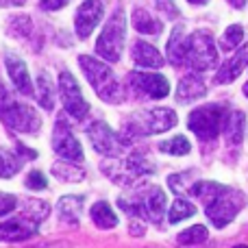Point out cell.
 <instances>
[{"mask_svg":"<svg viewBox=\"0 0 248 248\" xmlns=\"http://www.w3.org/2000/svg\"><path fill=\"white\" fill-rule=\"evenodd\" d=\"M31 31H33V22L26 16H17L11 20V33L17 35V37H29Z\"/></svg>","mask_w":248,"mask_h":248,"instance_id":"obj_32","label":"cell"},{"mask_svg":"<svg viewBox=\"0 0 248 248\" xmlns=\"http://www.w3.org/2000/svg\"><path fill=\"white\" fill-rule=\"evenodd\" d=\"M90 216H92V222H94L98 229H113V227H118V216L113 214V209L109 207V202H105V201L96 202V205L92 207Z\"/></svg>","mask_w":248,"mask_h":248,"instance_id":"obj_25","label":"cell"},{"mask_svg":"<svg viewBox=\"0 0 248 248\" xmlns=\"http://www.w3.org/2000/svg\"><path fill=\"white\" fill-rule=\"evenodd\" d=\"M235 248H248V246H235Z\"/></svg>","mask_w":248,"mask_h":248,"instance_id":"obj_41","label":"cell"},{"mask_svg":"<svg viewBox=\"0 0 248 248\" xmlns=\"http://www.w3.org/2000/svg\"><path fill=\"white\" fill-rule=\"evenodd\" d=\"M52 148H55V153L59 155L61 159L78 161V163L83 161V148L63 118H59L55 124V131H52Z\"/></svg>","mask_w":248,"mask_h":248,"instance_id":"obj_13","label":"cell"},{"mask_svg":"<svg viewBox=\"0 0 248 248\" xmlns=\"http://www.w3.org/2000/svg\"><path fill=\"white\" fill-rule=\"evenodd\" d=\"M157 9H161L168 17H179V9H176L174 0H157Z\"/></svg>","mask_w":248,"mask_h":248,"instance_id":"obj_35","label":"cell"},{"mask_svg":"<svg viewBox=\"0 0 248 248\" xmlns=\"http://www.w3.org/2000/svg\"><path fill=\"white\" fill-rule=\"evenodd\" d=\"M48 211H39V214H33V211H24L17 218H11L7 222H0V240L2 242H22L29 240L37 233L39 222L46 216Z\"/></svg>","mask_w":248,"mask_h":248,"instance_id":"obj_9","label":"cell"},{"mask_svg":"<svg viewBox=\"0 0 248 248\" xmlns=\"http://www.w3.org/2000/svg\"><path fill=\"white\" fill-rule=\"evenodd\" d=\"M133 26H135V31H140L144 35H159L163 29L161 22L155 20L146 9H135L133 11Z\"/></svg>","mask_w":248,"mask_h":248,"instance_id":"obj_26","label":"cell"},{"mask_svg":"<svg viewBox=\"0 0 248 248\" xmlns=\"http://www.w3.org/2000/svg\"><path fill=\"white\" fill-rule=\"evenodd\" d=\"M4 65H7V72L11 77V83L22 96H31L33 94V83H31V77H29V70H26L24 61L20 57L11 55L7 52L4 55Z\"/></svg>","mask_w":248,"mask_h":248,"instance_id":"obj_15","label":"cell"},{"mask_svg":"<svg viewBox=\"0 0 248 248\" xmlns=\"http://www.w3.org/2000/svg\"><path fill=\"white\" fill-rule=\"evenodd\" d=\"M57 211H59L61 220L70 224H77L83 211V196H63L57 202Z\"/></svg>","mask_w":248,"mask_h":248,"instance_id":"obj_23","label":"cell"},{"mask_svg":"<svg viewBox=\"0 0 248 248\" xmlns=\"http://www.w3.org/2000/svg\"><path fill=\"white\" fill-rule=\"evenodd\" d=\"M52 174L59 181H65V183H78V181L85 179V168L78 166V161L70 163L65 159V161H57L52 166Z\"/></svg>","mask_w":248,"mask_h":248,"instance_id":"obj_24","label":"cell"},{"mask_svg":"<svg viewBox=\"0 0 248 248\" xmlns=\"http://www.w3.org/2000/svg\"><path fill=\"white\" fill-rule=\"evenodd\" d=\"M224 120H227L224 105H205V107H198L189 113L187 126L198 140L211 141L224 128Z\"/></svg>","mask_w":248,"mask_h":248,"instance_id":"obj_3","label":"cell"},{"mask_svg":"<svg viewBox=\"0 0 248 248\" xmlns=\"http://www.w3.org/2000/svg\"><path fill=\"white\" fill-rule=\"evenodd\" d=\"M246 65H248V44L244 48H240L229 61H224L222 68H220L218 74H216V83H220V85H222V83H233L242 72H244Z\"/></svg>","mask_w":248,"mask_h":248,"instance_id":"obj_17","label":"cell"},{"mask_svg":"<svg viewBox=\"0 0 248 248\" xmlns=\"http://www.w3.org/2000/svg\"><path fill=\"white\" fill-rule=\"evenodd\" d=\"M179 118L172 109H153V111H141L133 113L126 122H124V131L131 135H150V133H166L176 126Z\"/></svg>","mask_w":248,"mask_h":248,"instance_id":"obj_4","label":"cell"},{"mask_svg":"<svg viewBox=\"0 0 248 248\" xmlns=\"http://www.w3.org/2000/svg\"><path fill=\"white\" fill-rule=\"evenodd\" d=\"M196 214V207L192 205V202L183 201V198H176L174 202H172L170 211H168V220H170V224H176L181 222V220L189 218V216Z\"/></svg>","mask_w":248,"mask_h":248,"instance_id":"obj_28","label":"cell"},{"mask_svg":"<svg viewBox=\"0 0 248 248\" xmlns=\"http://www.w3.org/2000/svg\"><path fill=\"white\" fill-rule=\"evenodd\" d=\"M37 100H39V105H42L46 111H50V109L55 107V94H52V85H50V81H48V77L44 72L37 77Z\"/></svg>","mask_w":248,"mask_h":248,"instance_id":"obj_27","label":"cell"},{"mask_svg":"<svg viewBox=\"0 0 248 248\" xmlns=\"http://www.w3.org/2000/svg\"><path fill=\"white\" fill-rule=\"evenodd\" d=\"M24 155L20 150H7L0 148V179H9V176L17 174L22 170V161H24Z\"/></svg>","mask_w":248,"mask_h":248,"instance_id":"obj_22","label":"cell"},{"mask_svg":"<svg viewBox=\"0 0 248 248\" xmlns=\"http://www.w3.org/2000/svg\"><path fill=\"white\" fill-rule=\"evenodd\" d=\"M133 61L141 68H150V70H159L166 61H163L161 52L148 42H135L133 44Z\"/></svg>","mask_w":248,"mask_h":248,"instance_id":"obj_19","label":"cell"},{"mask_svg":"<svg viewBox=\"0 0 248 248\" xmlns=\"http://www.w3.org/2000/svg\"><path fill=\"white\" fill-rule=\"evenodd\" d=\"M229 2L233 4L235 9H244V4H246V0H229Z\"/></svg>","mask_w":248,"mask_h":248,"instance_id":"obj_38","label":"cell"},{"mask_svg":"<svg viewBox=\"0 0 248 248\" xmlns=\"http://www.w3.org/2000/svg\"><path fill=\"white\" fill-rule=\"evenodd\" d=\"M105 170L113 181H120L122 185H131L141 176L155 172V166L153 161H148V157L144 153H133L120 163V168L116 166V170H111V168H105Z\"/></svg>","mask_w":248,"mask_h":248,"instance_id":"obj_11","label":"cell"},{"mask_svg":"<svg viewBox=\"0 0 248 248\" xmlns=\"http://www.w3.org/2000/svg\"><path fill=\"white\" fill-rule=\"evenodd\" d=\"M16 207H17V198L13 196V194L0 192V218H2V216H9Z\"/></svg>","mask_w":248,"mask_h":248,"instance_id":"obj_33","label":"cell"},{"mask_svg":"<svg viewBox=\"0 0 248 248\" xmlns=\"http://www.w3.org/2000/svg\"><path fill=\"white\" fill-rule=\"evenodd\" d=\"M187 63L196 72H205L211 70L218 63V50H216L214 37L207 31H196L189 35L187 44Z\"/></svg>","mask_w":248,"mask_h":248,"instance_id":"obj_7","label":"cell"},{"mask_svg":"<svg viewBox=\"0 0 248 248\" xmlns=\"http://www.w3.org/2000/svg\"><path fill=\"white\" fill-rule=\"evenodd\" d=\"M207 94V85L198 74H187L179 81V87H176V100L179 103H192V100H198Z\"/></svg>","mask_w":248,"mask_h":248,"instance_id":"obj_18","label":"cell"},{"mask_svg":"<svg viewBox=\"0 0 248 248\" xmlns=\"http://www.w3.org/2000/svg\"><path fill=\"white\" fill-rule=\"evenodd\" d=\"M0 4L2 7H7V4H24V0H0Z\"/></svg>","mask_w":248,"mask_h":248,"instance_id":"obj_37","label":"cell"},{"mask_svg":"<svg viewBox=\"0 0 248 248\" xmlns=\"http://www.w3.org/2000/svg\"><path fill=\"white\" fill-rule=\"evenodd\" d=\"M187 44L189 37H185L183 26H174L170 39H168V59L172 65H181L183 61H187Z\"/></svg>","mask_w":248,"mask_h":248,"instance_id":"obj_20","label":"cell"},{"mask_svg":"<svg viewBox=\"0 0 248 248\" xmlns=\"http://www.w3.org/2000/svg\"><path fill=\"white\" fill-rule=\"evenodd\" d=\"M244 126H246V116L242 111H229L227 120H224V135L231 146H240L244 140Z\"/></svg>","mask_w":248,"mask_h":248,"instance_id":"obj_21","label":"cell"},{"mask_svg":"<svg viewBox=\"0 0 248 248\" xmlns=\"http://www.w3.org/2000/svg\"><path fill=\"white\" fill-rule=\"evenodd\" d=\"M140 201H141V209H144V218L155 224L161 222L163 214H166V194H163V189L153 185Z\"/></svg>","mask_w":248,"mask_h":248,"instance_id":"obj_16","label":"cell"},{"mask_svg":"<svg viewBox=\"0 0 248 248\" xmlns=\"http://www.w3.org/2000/svg\"><path fill=\"white\" fill-rule=\"evenodd\" d=\"M159 150H163V153H168V155L183 157V155H187L189 150H192V144L187 141V137L185 135H174L172 140L161 141V144H159Z\"/></svg>","mask_w":248,"mask_h":248,"instance_id":"obj_29","label":"cell"},{"mask_svg":"<svg viewBox=\"0 0 248 248\" xmlns=\"http://www.w3.org/2000/svg\"><path fill=\"white\" fill-rule=\"evenodd\" d=\"M124 37H126V20H124V11L116 9L113 16L109 17L107 26L103 29L98 42H96V52L103 57L105 61H120Z\"/></svg>","mask_w":248,"mask_h":248,"instance_id":"obj_6","label":"cell"},{"mask_svg":"<svg viewBox=\"0 0 248 248\" xmlns=\"http://www.w3.org/2000/svg\"><path fill=\"white\" fill-rule=\"evenodd\" d=\"M244 205H246L244 194L224 185L222 192L211 202L205 205V211H207V218L211 220V224H214L216 229H224L227 224H231V220L240 214V209Z\"/></svg>","mask_w":248,"mask_h":248,"instance_id":"obj_5","label":"cell"},{"mask_svg":"<svg viewBox=\"0 0 248 248\" xmlns=\"http://www.w3.org/2000/svg\"><path fill=\"white\" fill-rule=\"evenodd\" d=\"M242 39H244V29L240 24H231L224 31L220 46H222V50H233V48H237L242 44Z\"/></svg>","mask_w":248,"mask_h":248,"instance_id":"obj_31","label":"cell"},{"mask_svg":"<svg viewBox=\"0 0 248 248\" xmlns=\"http://www.w3.org/2000/svg\"><path fill=\"white\" fill-rule=\"evenodd\" d=\"M46 185H48L46 176L37 170H33L29 176H26V187H31V189H37L39 192V189H46Z\"/></svg>","mask_w":248,"mask_h":248,"instance_id":"obj_34","label":"cell"},{"mask_svg":"<svg viewBox=\"0 0 248 248\" xmlns=\"http://www.w3.org/2000/svg\"><path fill=\"white\" fill-rule=\"evenodd\" d=\"M187 2H192V4H205V2H209V0H187Z\"/></svg>","mask_w":248,"mask_h":248,"instance_id":"obj_39","label":"cell"},{"mask_svg":"<svg viewBox=\"0 0 248 248\" xmlns=\"http://www.w3.org/2000/svg\"><path fill=\"white\" fill-rule=\"evenodd\" d=\"M78 63H81V70L87 77L90 85L94 87V92L105 103H109V105L122 103V87L107 63L94 59V57H87V55L78 57Z\"/></svg>","mask_w":248,"mask_h":248,"instance_id":"obj_1","label":"cell"},{"mask_svg":"<svg viewBox=\"0 0 248 248\" xmlns=\"http://www.w3.org/2000/svg\"><path fill=\"white\" fill-rule=\"evenodd\" d=\"M207 237H209V231L202 224H194V227L179 233V244H202V242H207Z\"/></svg>","mask_w":248,"mask_h":248,"instance_id":"obj_30","label":"cell"},{"mask_svg":"<svg viewBox=\"0 0 248 248\" xmlns=\"http://www.w3.org/2000/svg\"><path fill=\"white\" fill-rule=\"evenodd\" d=\"M128 85L140 98H166L170 94V83L161 74H144V72H133L128 74Z\"/></svg>","mask_w":248,"mask_h":248,"instance_id":"obj_12","label":"cell"},{"mask_svg":"<svg viewBox=\"0 0 248 248\" xmlns=\"http://www.w3.org/2000/svg\"><path fill=\"white\" fill-rule=\"evenodd\" d=\"M59 94H61V100H63L65 111H68L72 118L83 120V118L90 113V105H87V100L83 98L81 87H78L77 78H74L70 72L59 74Z\"/></svg>","mask_w":248,"mask_h":248,"instance_id":"obj_10","label":"cell"},{"mask_svg":"<svg viewBox=\"0 0 248 248\" xmlns=\"http://www.w3.org/2000/svg\"><path fill=\"white\" fill-rule=\"evenodd\" d=\"M65 2H68V0H39L42 9H46V11H57V9H61Z\"/></svg>","mask_w":248,"mask_h":248,"instance_id":"obj_36","label":"cell"},{"mask_svg":"<svg viewBox=\"0 0 248 248\" xmlns=\"http://www.w3.org/2000/svg\"><path fill=\"white\" fill-rule=\"evenodd\" d=\"M244 94H246V98H248V81H246V85H244Z\"/></svg>","mask_w":248,"mask_h":248,"instance_id":"obj_40","label":"cell"},{"mask_svg":"<svg viewBox=\"0 0 248 248\" xmlns=\"http://www.w3.org/2000/svg\"><path fill=\"white\" fill-rule=\"evenodd\" d=\"M87 137H90L92 146L96 153L105 155V157L118 159L126 148V141L122 140L120 133H116L107 122H92L87 126Z\"/></svg>","mask_w":248,"mask_h":248,"instance_id":"obj_8","label":"cell"},{"mask_svg":"<svg viewBox=\"0 0 248 248\" xmlns=\"http://www.w3.org/2000/svg\"><path fill=\"white\" fill-rule=\"evenodd\" d=\"M0 120L7 128L17 133H37L42 126V118L37 116V111L26 103L11 98L2 83H0Z\"/></svg>","mask_w":248,"mask_h":248,"instance_id":"obj_2","label":"cell"},{"mask_svg":"<svg viewBox=\"0 0 248 248\" xmlns=\"http://www.w3.org/2000/svg\"><path fill=\"white\" fill-rule=\"evenodd\" d=\"M105 9L100 0H85V2L78 7L77 17H74V26H77V35L81 39H87L92 35V31L96 29V24L100 22Z\"/></svg>","mask_w":248,"mask_h":248,"instance_id":"obj_14","label":"cell"}]
</instances>
